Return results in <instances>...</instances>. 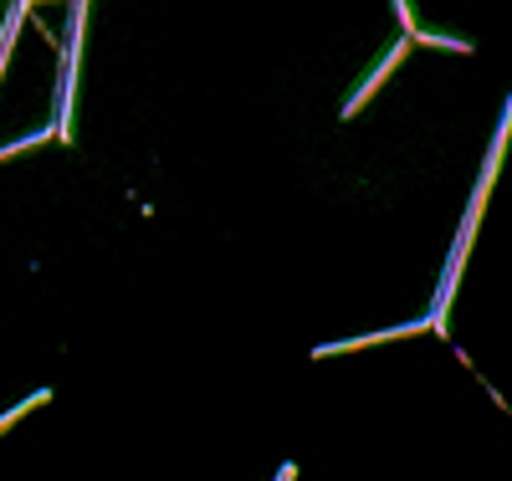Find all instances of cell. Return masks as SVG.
Listing matches in <instances>:
<instances>
[{
    "label": "cell",
    "mask_w": 512,
    "mask_h": 481,
    "mask_svg": "<svg viewBox=\"0 0 512 481\" xmlns=\"http://www.w3.org/2000/svg\"><path fill=\"white\" fill-rule=\"evenodd\" d=\"M405 47H410V36H400V41H395V47H390V57H384V62H379V67H374V72H369V77L359 82V93H349V103H344V118H354V113H359V108H364V103H369V98L379 93V87H384V77H390V72L400 67Z\"/></svg>",
    "instance_id": "2"
},
{
    "label": "cell",
    "mask_w": 512,
    "mask_h": 481,
    "mask_svg": "<svg viewBox=\"0 0 512 481\" xmlns=\"http://www.w3.org/2000/svg\"><path fill=\"white\" fill-rule=\"evenodd\" d=\"M21 16H26V6H16V11L6 16V31H0V72H6V57H11V41H16V31H21Z\"/></svg>",
    "instance_id": "3"
},
{
    "label": "cell",
    "mask_w": 512,
    "mask_h": 481,
    "mask_svg": "<svg viewBox=\"0 0 512 481\" xmlns=\"http://www.w3.org/2000/svg\"><path fill=\"white\" fill-rule=\"evenodd\" d=\"M507 139H512V98H507V108H502V123H497V134H492V149H487V159H482V174H477L472 205H466V215H461V231H456V246H451V261H446V277H441V292H436L431 323H441V318H446L451 297H456V282H461V267H466V256H472V236H477V226H482L487 195H492V185H497V169H502ZM441 328H446V323H441Z\"/></svg>",
    "instance_id": "1"
}]
</instances>
